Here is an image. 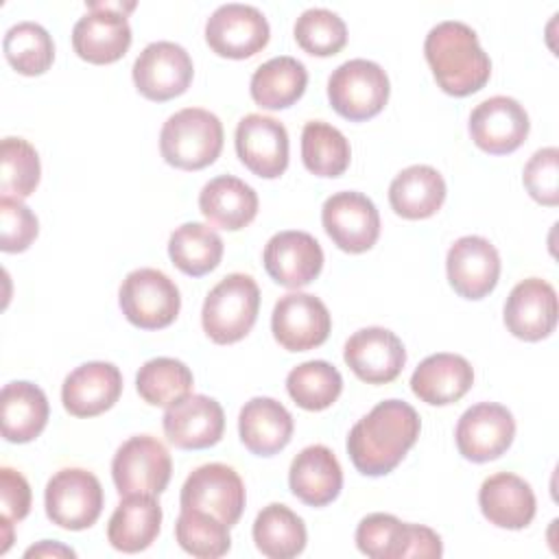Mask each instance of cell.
<instances>
[{"mask_svg": "<svg viewBox=\"0 0 559 559\" xmlns=\"http://www.w3.org/2000/svg\"><path fill=\"white\" fill-rule=\"evenodd\" d=\"M295 39L308 55L332 57L347 44V26L338 13L323 7H312L297 17Z\"/></svg>", "mask_w": 559, "mask_h": 559, "instance_id": "42", "label": "cell"}, {"mask_svg": "<svg viewBox=\"0 0 559 559\" xmlns=\"http://www.w3.org/2000/svg\"><path fill=\"white\" fill-rule=\"evenodd\" d=\"M504 325L522 341H542L557 325V293L539 277L522 280L504 301Z\"/></svg>", "mask_w": 559, "mask_h": 559, "instance_id": "22", "label": "cell"}, {"mask_svg": "<svg viewBox=\"0 0 559 559\" xmlns=\"http://www.w3.org/2000/svg\"><path fill=\"white\" fill-rule=\"evenodd\" d=\"M262 262L280 286L304 288L321 273L323 249L308 231L286 229L269 238Z\"/></svg>", "mask_w": 559, "mask_h": 559, "instance_id": "19", "label": "cell"}, {"mask_svg": "<svg viewBox=\"0 0 559 559\" xmlns=\"http://www.w3.org/2000/svg\"><path fill=\"white\" fill-rule=\"evenodd\" d=\"M122 393V373L114 362L92 360L70 371L61 386L63 408L74 417H96L109 411Z\"/></svg>", "mask_w": 559, "mask_h": 559, "instance_id": "23", "label": "cell"}, {"mask_svg": "<svg viewBox=\"0 0 559 559\" xmlns=\"http://www.w3.org/2000/svg\"><path fill=\"white\" fill-rule=\"evenodd\" d=\"M389 92L386 72L369 59H349L328 79L332 109L352 122L378 116L389 100Z\"/></svg>", "mask_w": 559, "mask_h": 559, "instance_id": "5", "label": "cell"}, {"mask_svg": "<svg viewBox=\"0 0 559 559\" xmlns=\"http://www.w3.org/2000/svg\"><path fill=\"white\" fill-rule=\"evenodd\" d=\"M321 223L332 242L347 253L369 251L380 236V214L373 201L354 190H343L325 199Z\"/></svg>", "mask_w": 559, "mask_h": 559, "instance_id": "12", "label": "cell"}, {"mask_svg": "<svg viewBox=\"0 0 559 559\" xmlns=\"http://www.w3.org/2000/svg\"><path fill=\"white\" fill-rule=\"evenodd\" d=\"M443 201L445 181L437 168L426 164L404 168L389 186V203L393 212L408 221H419L437 214Z\"/></svg>", "mask_w": 559, "mask_h": 559, "instance_id": "31", "label": "cell"}, {"mask_svg": "<svg viewBox=\"0 0 559 559\" xmlns=\"http://www.w3.org/2000/svg\"><path fill=\"white\" fill-rule=\"evenodd\" d=\"M118 304L129 323L140 330L168 328L181 308L177 284L157 269L131 271L118 290Z\"/></svg>", "mask_w": 559, "mask_h": 559, "instance_id": "6", "label": "cell"}, {"mask_svg": "<svg viewBox=\"0 0 559 559\" xmlns=\"http://www.w3.org/2000/svg\"><path fill=\"white\" fill-rule=\"evenodd\" d=\"M199 210L212 225L227 231H238L255 218L258 194L242 179L218 175L201 188Z\"/></svg>", "mask_w": 559, "mask_h": 559, "instance_id": "28", "label": "cell"}, {"mask_svg": "<svg viewBox=\"0 0 559 559\" xmlns=\"http://www.w3.org/2000/svg\"><path fill=\"white\" fill-rule=\"evenodd\" d=\"M515 437V419L511 411L496 402H478L469 406L454 430L456 448L463 459L487 463L502 456Z\"/></svg>", "mask_w": 559, "mask_h": 559, "instance_id": "13", "label": "cell"}, {"mask_svg": "<svg viewBox=\"0 0 559 559\" xmlns=\"http://www.w3.org/2000/svg\"><path fill=\"white\" fill-rule=\"evenodd\" d=\"M474 384V369L459 354L439 352L424 358L411 376L413 393L430 404L445 406L459 402Z\"/></svg>", "mask_w": 559, "mask_h": 559, "instance_id": "26", "label": "cell"}, {"mask_svg": "<svg viewBox=\"0 0 559 559\" xmlns=\"http://www.w3.org/2000/svg\"><path fill=\"white\" fill-rule=\"evenodd\" d=\"M524 188L528 194L548 207L559 203V151L557 146L537 148L522 173Z\"/></svg>", "mask_w": 559, "mask_h": 559, "instance_id": "43", "label": "cell"}, {"mask_svg": "<svg viewBox=\"0 0 559 559\" xmlns=\"http://www.w3.org/2000/svg\"><path fill=\"white\" fill-rule=\"evenodd\" d=\"M173 461L166 445L151 435L127 439L114 454L111 478L120 496H159L170 480Z\"/></svg>", "mask_w": 559, "mask_h": 559, "instance_id": "9", "label": "cell"}, {"mask_svg": "<svg viewBox=\"0 0 559 559\" xmlns=\"http://www.w3.org/2000/svg\"><path fill=\"white\" fill-rule=\"evenodd\" d=\"M39 231L37 216L20 199L0 197V249L20 253L31 247Z\"/></svg>", "mask_w": 559, "mask_h": 559, "instance_id": "44", "label": "cell"}, {"mask_svg": "<svg viewBox=\"0 0 559 559\" xmlns=\"http://www.w3.org/2000/svg\"><path fill=\"white\" fill-rule=\"evenodd\" d=\"M424 55L437 85L450 96H469L489 81L491 61L480 48L476 31L465 22L445 20L432 26L424 41Z\"/></svg>", "mask_w": 559, "mask_h": 559, "instance_id": "2", "label": "cell"}, {"mask_svg": "<svg viewBox=\"0 0 559 559\" xmlns=\"http://www.w3.org/2000/svg\"><path fill=\"white\" fill-rule=\"evenodd\" d=\"M223 148L218 116L201 107L173 114L159 133V153L166 164L181 170H201L216 162Z\"/></svg>", "mask_w": 559, "mask_h": 559, "instance_id": "3", "label": "cell"}, {"mask_svg": "<svg viewBox=\"0 0 559 559\" xmlns=\"http://www.w3.org/2000/svg\"><path fill=\"white\" fill-rule=\"evenodd\" d=\"M7 61L26 76L44 74L55 59V44L50 33L37 22L13 24L2 41Z\"/></svg>", "mask_w": 559, "mask_h": 559, "instance_id": "38", "label": "cell"}, {"mask_svg": "<svg viewBox=\"0 0 559 559\" xmlns=\"http://www.w3.org/2000/svg\"><path fill=\"white\" fill-rule=\"evenodd\" d=\"M286 391L297 406L306 411H323L338 400L343 378L328 360H306L288 371Z\"/></svg>", "mask_w": 559, "mask_h": 559, "instance_id": "37", "label": "cell"}, {"mask_svg": "<svg viewBox=\"0 0 559 559\" xmlns=\"http://www.w3.org/2000/svg\"><path fill=\"white\" fill-rule=\"evenodd\" d=\"M260 310V288L251 275L229 273L205 297L201 310L203 332L218 345L245 338Z\"/></svg>", "mask_w": 559, "mask_h": 559, "instance_id": "4", "label": "cell"}, {"mask_svg": "<svg viewBox=\"0 0 559 559\" xmlns=\"http://www.w3.org/2000/svg\"><path fill=\"white\" fill-rule=\"evenodd\" d=\"M526 109L511 96H491L478 103L469 116V135L489 155H507L520 148L528 135Z\"/></svg>", "mask_w": 559, "mask_h": 559, "instance_id": "16", "label": "cell"}, {"mask_svg": "<svg viewBox=\"0 0 559 559\" xmlns=\"http://www.w3.org/2000/svg\"><path fill=\"white\" fill-rule=\"evenodd\" d=\"M306 524L286 504H266L253 522L255 548L269 559H293L306 548Z\"/></svg>", "mask_w": 559, "mask_h": 559, "instance_id": "33", "label": "cell"}, {"mask_svg": "<svg viewBox=\"0 0 559 559\" xmlns=\"http://www.w3.org/2000/svg\"><path fill=\"white\" fill-rule=\"evenodd\" d=\"M421 430L417 411L404 400H384L360 417L347 437V454L365 476L393 472Z\"/></svg>", "mask_w": 559, "mask_h": 559, "instance_id": "1", "label": "cell"}, {"mask_svg": "<svg viewBox=\"0 0 559 559\" xmlns=\"http://www.w3.org/2000/svg\"><path fill=\"white\" fill-rule=\"evenodd\" d=\"M301 159L312 175L338 177L349 166L352 148L336 127L323 120H310L301 131Z\"/></svg>", "mask_w": 559, "mask_h": 559, "instance_id": "36", "label": "cell"}, {"mask_svg": "<svg viewBox=\"0 0 559 559\" xmlns=\"http://www.w3.org/2000/svg\"><path fill=\"white\" fill-rule=\"evenodd\" d=\"M162 526V507L155 496L131 493L109 518L107 539L120 552H140L146 550L159 535Z\"/></svg>", "mask_w": 559, "mask_h": 559, "instance_id": "29", "label": "cell"}, {"mask_svg": "<svg viewBox=\"0 0 559 559\" xmlns=\"http://www.w3.org/2000/svg\"><path fill=\"white\" fill-rule=\"evenodd\" d=\"M269 22L264 13L251 4H221L205 22V41L227 59H247L269 44Z\"/></svg>", "mask_w": 559, "mask_h": 559, "instance_id": "11", "label": "cell"}, {"mask_svg": "<svg viewBox=\"0 0 559 559\" xmlns=\"http://www.w3.org/2000/svg\"><path fill=\"white\" fill-rule=\"evenodd\" d=\"M275 341L288 352H308L325 343L332 317L325 304L308 293H288L277 299L271 314Z\"/></svg>", "mask_w": 559, "mask_h": 559, "instance_id": "15", "label": "cell"}, {"mask_svg": "<svg viewBox=\"0 0 559 559\" xmlns=\"http://www.w3.org/2000/svg\"><path fill=\"white\" fill-rule=\"evenodd\" d=\"M135 2H87V13L79 17L72 28V46L74 52L90 63L103 66L114 63L131 46V26L127 20V11H131Z\"/></svg>", "mask_w": 559, "mask_h": 559, "instance_id": "8", "label": "cell"}, {"mask_svg": "<svg viewBox=\"0 0 559 559\" xmlns=\"http://www.w3.org/2000/svg\"><path fill=\"white\" fill-rule=\"evenodd\" d=\"M0 507L2 518L11 522L24 520L31 511V487L26 478L11 467L0 469Z\"/></svg>", "mask_w": 559, "mask_h": 559, "instance_id": "45", "label": "cell"}, {"mask_svg": "<svg viewBox=\"0 0 559 559\" xmlns=\"http://www.w3.org/2000/svg\"><path fill=\"white\" fill-rule=\"evenodd\" d=\"M192 384L194 378L188 365L168 356L146 360L135 373V389L151 406H173L190 395Z\"/></svg>", "mask_w": 559, "mask_h": 559, "instance_id": "35", "label": "cell"}, {"mask_svg": "<svg viewBox=\"0 0 559 559\" xmlns=\"http://www.w3.org/2000/svg\"><path fill=\"white\" fill-rule=\"evenodd\" d=\"M236 153L253 175L275 179L288 166V131L271 116L249 114L236 127Z\"/></svg>", "mask_w": 559, "mask_h": 559, "instance_id": "20", "label": "cell"}, {"mask_svg": "<svg viewBox=\"0 0 559 559\" xmlns=\"http://www.w3.org/2000/svg\"><path fill=\"white\" fill-rule=\"evenodd\" d=\"M175 537L188 555L199 559H216L231 548L229 526L197 509H181L175 522Z\"/></svg>", "mask_w": 559, "mask_h": 559, "instance_id": "39", "label": "cell"}, {"mask_svg": "<svg viewBox=\"0 0 559 559\" xmlns=\"http://www.w3.org/2000/svg\"><path fill=\"white\" fill-rule=\"evenodd\" d=\"M308 85V72L295 57L282 55L264 61L251 76V98L262 109H286L301 98Z\"/></svg>", "mask_w": 559, "mask_h": 559, "instance_id": "32", "label": "cell"}, {"mask_svg": "<svg viewBox=\"0 0 559 559\" xmlns=\"http://www.w3.org/2000/svg\"><path fill=\"white\" fill-rule=\"evenodd\" d=\"M356 546L371 559H408L411 524L391 513H369L358 522Z\"/></svg>", "mask_w": 559, "mask_h": 559, "instance_id": "40", "label": "cell"}, {"mask_svg": "<svg viewBox=\"0 0 559 559\" xmlns=\"http://www.w3.org/2000/svg\"><path fill=\"white\" fill-rule=\"evenodd\" d=\"M41 166L35 146L24 138H4L0 144V192L26 199L39 183Z\"/></svg>", "mask_w": 559, "mask_h": 559, "instance_id": "41", "label": "cell"}, {"mask_svg": "<svg viewBox=\"0 0 559 559\" xmlns=\"http://www.w3.org/2000/svg\"><path fill=\"white\" fill-rule=\"evenodd\" d=\"M245 485L225 463H205L190 472L181 487V509H197L234 526L245 511Z\"/></svg>", "mask_w": 559, "mask_h": 559, "instance_id": "10", "label": "cell"}, {"mask_svg": "<svg viewBox=\"0 0 559 559\" xmlns=\"http://www.w3.org/2000/svg\"><path fill=\"white\" fill-rule=\"evenodd\" d=\"M24 557H76V552L59 542H50V539H44L39 542L37 546H31Z\"/></svg>", "mask_w": 559, "mask_h": 559, "instance_id": "46", "label": "cell"}, {"mask_svg": "<svg viewBox=\"0 0 559 559\" xmlns=\"http://www.w3.org/2000/svg\"><path fill=\"white\" fill-rule=\"evenodd\" d=\"M100 480L83 467H63L46 485L44 504L52 524L66 531L90 528L103 511Z\"/></svg>", "mask_w": 559, "mask_h": 559, "instance_id": "7", "label": "cell"}, {"mask_svg": "<svg viewBox=\"0 0 559 559\" xmlns=\"http://www.w3.org/2000/svg\"><path fill=\"white\" fill-rule=\"evenodd\" d=\"M347 367L367 384L393 382L406 362V349L395 332L371 325L354 332L343 349Z\"/></svg>", "mask_w": 559, "mask_h": 559, "instance_id": "17", "label": "cell"}, {"mask_svg": "<svg viewBox=\"0 0 559 559\" xmlns=\"http://www.w3.org/2000/svg\"><path fill=\"white\" fill-rule=\"evenodd\" d=\"M478 504L493 526L511 531L526 528L537 511L531 485L511 472H498L485 478L478 491Z\"/></svg>", "mask_w": 559, "mask_h": 559, "instance_id": "25", "label": "cell"}, {"mask_svg": "<svg viewBox=\"0 0 559 559\" xmlns=\"http://www.w3.org/2000/svg\"><path fill=\"white\" fill-rule=\"evenodd\" d=\"M293 415L273 397H251L238 415L240 441L251 454L273 456L293 437Z\"/></svg>", "mask_w": 559, "mask_h": 559, "instance_id": "27", "label": "cell"}, {"mask_svg": "<svg viewBox=\"0 0 559 559\" xmlns=\"http://www.w3.org/2000/svg\"><path fill=\"white\" fill-rule=\"evenodd\" d=\"M194 66L188 50L175 41H153L133 61V83L148 100H170L188 90Z\"/></svg>", "mask_w": 559, "mask_h": 559, "instance_id": "14", "label": "cell"}, {"mask_svg": "<svg viewBox=\"0 0 559 559\" xmlns=\"http://www.w3.org/2000/svg\"><path fill=\"white\" fill-rule=\"evenodd\" d=\"M166 439L181 450H203L221 441L225 430L223 406L207 395H188L166 408L162 417Z\"/></svg>", "mask_w": 559, "mask_h": 559, "instance_id": "21", "label": "cell"}, {"mask_svg": "<svg viewBox=\"0 0 559 559\" xmlns=\"http://www.w3.org/2000/svg\"><path fill=\"white\" fill-rule=\"evenodd\" d=\"M168 255L181 273L201 277L221 264L223 240L210 225L183 223L168 238Z\"/></svg>", "mask_w": 559, "mask_h": 559, "instance_id": "34", "label": "cell"}, {"mask_svg": "<svg viewBox=\"0 0 559 559\" xmlns=\"http://www.w3.org/2000/svg\"><path fill=\"white\" fill-rule=\"evenodd\" d=\"M46 393L26 380L4 384L0 400L2 437L11 443H28L41 435L48 421Z\"/></svg>", "mask_w": 559, "mask_h": 559, "instance_id": "30", "label": "cell"}, {"mask_svg": "<svg viewBox=\"0 0 559 559\" xmlns=\"http://www.w3.org/2000/svg\"><path fill=\"white\" fill-rule=\"evenodd\" d=\"M290 491L310 507H325L343 489V469L328 445L314 443L304 448L288 469Z\"/></svg>", "mask_w": 559, "mask_h": 559, "instance_id": "24", "label": "cell"}, {"mask_svg": "<svg viewBox=\"0 0 559 559\" xmlns=\"http://www.w3.org/2000/svg\"><path fill=\"white\" fill-rule=\"evenodd\" d=\"M448 282L465 299H483L500 277L498 249L483 236H463L454 240L445 255Z\"/></svg>", "mask_w": 559, "mask_h": 559, "instance_id": "18", "label": "cell"}]
</instances>
